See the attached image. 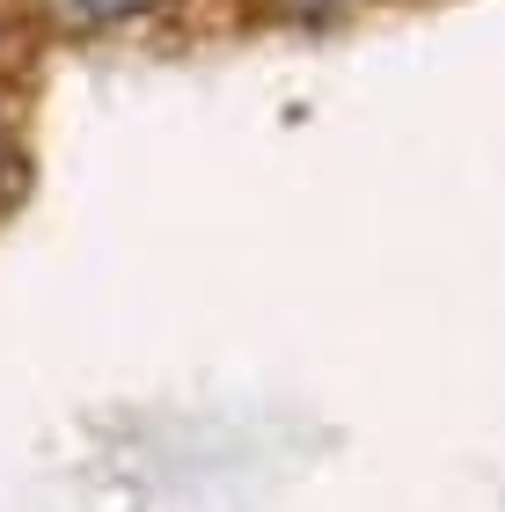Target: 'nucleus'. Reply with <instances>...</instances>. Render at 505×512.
<instances>
[{
  "instance_id": "f257e3e1",
  "label": "nucleus",
  "mask_w": 505,
  "mask_h": 512,
  "mask_svg": "<svg viewBox=\"0 0 505 512\" xmlns=\"http://www.w3.org/2000/svg\"><path fill=\"white\" fill-rule=\"evenodd\" d=\"M37 8L52 15L66 37H118L132 22H147L162 0H37Z\"/></svg>"
},
{
  "instance_id": "f03ea898",
  "label": "nucleus",
  "mask_w": 505,
  "mask_h": 512,
  "mask_svg": "<svg viewBox=\"0 0 505 512\" xmlns=\"http://www.w3.org/2000/svg\"><path fill=\"white\" fill-rule=\"evenodd\" d=\"M352 8H366V0H279V15H293V22H337Z\"/></svg>"
}]
</instances>
